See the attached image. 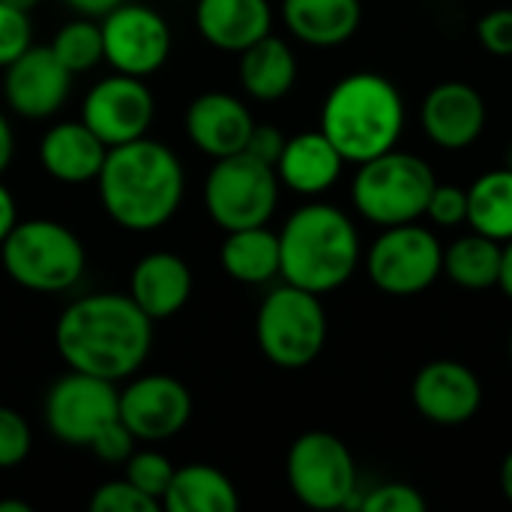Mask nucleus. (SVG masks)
<instances>
[{
	"label": "nucleus",
	"mask_w": 512,
	"mask_h": 512,
	"mask_svg": "<svg viewBox=\"0 0 512 512\" xmlns=\"http://www.w3.org/2000/svg\"><path fill=\"white\" fill-rule=\"evenodd\" d=\"M63 363L105 381L135 375L153 348V318L126 294H93L69 303L54 327Z\"/></svg>",
	"instance_id": "obj_1"
},
{
	"label": "nucleus",
	"mask_w": 512,
	"mask_h": 512,
	"mask_svg": "<svg viewBox=\"0 0 512 512\" xmlns=\"http://www.w3.org/2000/svg\"><path fill=\"white\" fill-rule=\"evenodd\" d=\"M105 213L126 231H156L180 207L186 177L177 153L153 138L108 147L96 177Z\"/></svg>",
	"instance_id": "obj_2"
},
{
	"label": "nucleus",
	"mask_w": 512,
	"mask_h": 512,
	"mask_svg": "<svg viewBox=\"0 0 512 512\" xmlns=\"http://www.w3.org/2000/svg\"><path fill=\"white\" fill-rule=\"evenodd\" d=\"M405 129V99L378 72H354L333 84L321 108V132L345 162H366L393 150Z\"/></svg>",
	"instance_id": "obj_3"
},
{
	"label": "nucleus",
	"mask_w": 512,
	"mask_h": 512,
	"mask_svg": "<svg viewBox=\"0 0 512 512\" xmlns=\"http://www.w3.org/2000/svg\"><path fill=\"white\" fill-rule=\"evenodd\" d=\"M282 270L288 285L312 294L342 288L360 264V234L333 204H306L279 231Z\"/></svg>",
	"instance_id": "obj_4"
},
{
	"label": "nucleus",
	"mask_w": 512,
	"mask_h": 512,
	"mask_svg": "<svg viewBox=\"0 0 512 512\" xmlns=\"http://www.w3.org/2000/svg\"><path fill=\"white\" fill-rule=\"evenodd\" d=\"M3 270L27 291L60 294L69 291L87 267L81 240L54 219H27L0 243Z\"/></svg>",
	"instance_id": "obj_5"
},
{
	"label": "nucleus",
	"mask_w": 512,
	"mask_h": 512,
	"mask_svg": "<svg viewBox=\"0 0 512 512\" xmlns=\"http://www.w3.org/2000/svg\"><path fill=\"white\" fill-rule=\"evenodd\" d=\"M435 183V171L426 159L393 147L360 162L351 183V198L366 222L390 228L423 219Z\"/></svg>",
	"instance_id": "obj_6"
},
{
	"label": "nucleus",
	"mask_w": 512,
	"mask_h": 512,
	"mask_svg": "<svg viewBox=\"0 0 512 512\" xmlns=\"http://www.w3.org/2000/svg\"><path fill=\"white\" fill-rule=\"evenodd\" d=\"M261 354L279 369H303L318 360L327 345V312L321 294L297 285L273 288L255 321Z\"/></svg>",
	"instance_id": "obj_7"
},
{
	"label": "nucleus",
	"mask_w": 512,
	"mask_h": 512,
	"mask_svg": "<svg viewBox=\"0 0 512 512\" xmlns=\"http://www.w3.org/2000/svg\"><path fill=\"white\" fill-rule=\"evenodd\" d=\"M204 180V207L222 231L267 225L279 204V174L273 165L240 150L213 159Z\"/></svg>",
	"instance_id": "obj_8"
},
{
	"label": "nucleus",
	"mask_w": 512,
	"mask_h": 512,
	"mask_svg": "<svg viewBox=\"0 0 512 512\" xmlns=\"http://www.w3.org/2000/svg\"><path fill=\"white\" fill-rule=\"evenodd\" d=\"M288 486L312 510L357 507V465L348 444L330 432H303L288 450Z\"/></svg>",
	"instance_id": "obj_9"
},
{
	"label": "nucleus",
	"mask_w": 512,
	"mask_h": 512,
	"mask_svg": "<svg viewBox=\"0 0 512 512\" xmlns=\"http://www.w3.org/2000/svg\"><path fill=\"white\" fill-rule=\"evenodd\" d=\"M366 273L378 291L390 297H414L444 273V246L417 222L390 225L366 255Z\"/></svg>",
	"instance_id": "obj_10"
},
{
	"label": "nucleus",
	"mask_w": 512,
	"mask_h": 512,
	"mask_svg": "<svg viewBox=\"0 0 512 512\" xmlns=\"http://www.w3.org/2000/svg\"><path fill=\"white\" fill-rule=\"evenodd\" d=\"M114 420H120V393L114 390V381L72 369L48 390L45 423L51 435L69 447H90Z\"/></svg>",
	"instance_id": "obj_11"
},
{
	"label": "nucleus",
	"mask_w": 512,
	"mask_h": 512,
	"mask_svg": "<svg viewBox=\"0 0 512 512\" xmlns=\"http://www.w3.org/2000/svg\"><path fill=\"white\" fill-rule=\"evenodd\" d=\"M102 51L120 75L147 78L171 54L168 21L141 3H120L102 15Z\"/></svg>",
	"instance_id": "obj_12"
},
{
	"label": "nucleus",
	"mask_w": 512,
	"mask_h": 512,
	"mask_svg": "<svg viewBox=\"0 0 512 512\" xmlns=\"http://www.w3.org/2000/svg\"><path fill=\"white\" fill-rule=\"evenodd\" d=\"M156 105L150 87L135 75H111L90 87L81 123L105 144L117 147L135 138H144L153 123Z\"/></svg>",
	"instance_id": "obj_13"
},
{
	"label": "nucleus",
	"mask_w": 512,
	"mask_h": 512,
	"mask_svg": "<svg viewBox=\"0 0 512 512\" xmlns=\"http://www.w3.org/2000/svg\"><path fill=\"white\" fill-rule=\"evenodd\" d=\"M411 402L435 426H465L483 405V384L459 360H432L414 375Z\"/></svg>",
	"instance_id": "obj_14"
},
{
	"label": "nucleus",
	"mask_w": 512,
	"mask_h": 512,
	"mask_svg": "<svg viewBox=\"0 0 512 512\" xmlns=\"http://www.w3.org/2000/svg\"><path fill=\"white\" fill-rule=\"evenodd\" d=\"M192 417L189 390L168 375H144L120 393V420L138 441L174 438Z\"/></svg>",
	"instance_id": "obj_15"
},
{
	"label": "nucleus",
	"mask_w": 512,
	"mask_h": 512,
	"mask_svg": "<svg viewBox=\"0 0 512 512\" xmlns=\"http://www.w3.org/2000/svg\"><path fill=\"white\" fill-rule=\"evenodd\" d=\"M72 87V72L54 57L51 45H30L21 57L6 66L3 96L9 108L21 117L42 120L63 108Z\"/></svg>",
	"instance_id": "obj_16"
},
{
	"label": "nucleus",
	"mask_w": 512,
	"mask_h": 512,
	"mask_svg": "<svg viewBox=\"0 0 512 512\" xmlns=\"http://www.w3.org/2000/svg\"><path fill=\"white\" fill-rule=\"evenodd\" d=\"M423 129L444 150L471 147L486 129V102L465 81H444L423 99Z\"/></svg>",
	"instance_id": "obj_17"
},
{
	"label": "nucleus",
	"mask_w": 512,
	"mask_h": 512,
	"mask_svg": "<svg viewBox=\"0 0 512 512\" xmlns=\"http://www.w3.org/2000/svg\"><path fill=\"white\" fill-rule=\"evenodd\" d=\"M252 126V111L231 93H201L186 111V135L210 159L246 150Z\"/></svg>",
	"instance_id": "obj_18"
},
{
	"label": "nucleus",
	"mask_w": 512,
	"mask_h": 512,
	"mask_svg": "<svg viewBox=\"0 0 512 512\" xmlns=\"http://www.w3.org/2000/svg\"><path fill=\"white\" fill-rule=\"evenodd\" d=\"M189 294H192V270L174 252L144 255L132 270L129 297L153 321L177 315L186 306Z\"/></svg>",
	"instance_id": "obj_19"
},
{
	"label": "nucleus",
	"mask_w": 512,
	"mask_h": 512,
	"mask_svg": "<svg viewBox=\"0 0 512 512\" xmlns=\"http://www.w3.org/2000/svg\"><path fill=\"white\" fill-rule=\"evenodd\" d=\"M195 24L204 42L240 54L273 27L270 0H198Z\"/></svg>",
	"instance_id": "obj_20"
},
{
	"label": "nucleus",
	"mask_w": 512,
	"mask_h": 512,
	"mask_svg": "<svg viewBox=\"0 0 512 512\" xmlns=\"http://www.w3.org/2000/svg\"><path fill=\"white\" fill-rule=\"evenodd\" d=\"M108 147L81 123H57L39 141V162L42 168L69 186H81L99 177Z\"/></svg>",
	"instance_id": "obj_21"
},
{
	"label": "nucleus",
	"mask_w": 512,
	"mask_h": 512,
	"mask_svg": "<svg viewBox=\"0 0 512 512\" xmlns=\"http://www.w3.org/2000/svg\"><path fill=\"white\" fill-rule=\"evenodd\" d=\"M345 159L330 144V138L318 132H300L285 141V150L276 162L279 183H285L297 195H321L327 192L339 174Z\"/></svg>",
	"instance_id": "obj_22"
},
{
	"label": "nucleus",
	"mask_w": 512,
	"mask_h": 512,
	"mask_svg": "<svg viewBox=\"0 0 512 512\" xmlns=\"http://www.w3.org/2000/svg\"><path fill=\"white\" fill-rule=\"evenodd\" d=\"M282 18L300 42L333 48L357 33L363 6L360 0H285Z\"/></svg>",
	"instance_id": "obj_23"
},
{
	"label": "nucleus",
	"mask_w": 512,
	"mask_h": 512,
	"mask_svg": "<svg viewBox=\"0 0 512 512\" xmlns=\"http://www.w3.org/2000/svg\"><path fill=\"white\" fill-rule=\"evenodd\" d=\"M297 81V57L291 45L273 33L240 51V84L252 99L276 102Z\"/></svg>",
	"instance_id": "obj_24"
},
{
	"label": "nucleus",
	"mask_w": 512,
	"mask_h": 512,
	"mask_svg": "<svg viewBox=\"0 0 512 512\" xmlns=\"http://www.w3.org/2000/svg\"><path fill=\"white\" fill-rule=\"evenodd\" d=\"M225 243L219 252L222 270L243 285H264L279 276L282 270V252H279V234H273L267 225L225 231Z\"/></svg>",
	"instance_id": "obj_25"
},
{
	"label": "nucleus",
	"mask_w": 512,
	"mask_h": 512,
	"mask_svg": "<svg viewBox=\"0 0 512 512\" xmlns=\"http://www.w3.org/2000/svg\"><path fill=\"white\" fill-rule=\"evenodd\" d=\"M162 507L171 512H234L240 507V495L219 468L186 465L174 471Z\"/></svg>",
	"instance_id": "obj_26"
},
{
	"label": "nucleus",
	"mask_w": 512,
	"mask_h": 512,
	"mask_svg": "<svg viewBox=\"0 0 512 512\" xmlns=\"http://www.w3.org/2000/svg\"><path fill=\"white\" fill-rule=\"evenodd\" d=\"M501 255L504 243L471 231L444 249V276L465 291L495 288L501 279Z\"/></svg>",
	"instance_id": "obj_27"
},
{
	"label": "nucleus",
	"mask_w": 512,
	"mask_h": 512,
	"mask_svg": "<svg viewBox=\"0 0 512 512\" xmlns=\"http://www.w3.org/2000/svg\"><path fill=\"white\" fill-rule=\"evenodd\" d=\"M468 225L498 243L512 237V171L495 168L480 174L468 189Z\"/></svg>",
	"instance_id": "obj_28"
},
{
	"label": "nucleus",
	"mask_w": 512,
	"mask_h": 512,
	"mask_svg": "<svg viewBox=\"0 0 512 512\" xmlns=\"http://www.w3.org/2000/svg\"><path fill=\"white\" fill-rule=\"evenodd\" d=\"M51 51L54 57L72 72H87L93 69L99 60H105V51H102V27L90 18V15H81V18H72L66 21L54 42H51Z\"/></svg>",
	"instance_id": "obj_29"
},
{
	"label": "nucleus",
	"mask_w": 512,
	"mask_h": 512,
	"mask_svg": "<svg viewBox=\"0 0 512 512\" xmlns=\"http://www.w3.org/2000/svg\"><path fill=\"white\" fill-rule=\"evenodd\" d=\"M174 465L168 462V456L156 453V450H141V453H132L126 459V480L141 489L147 498H153L159 507H162V498L171 486V477H174Z\"/></svg>",
	"instance_id": "obj_30"
},
{
	"label": "nucleus",
	"mask_w": 512,
	"mask_h": 512,
	"mask_svg": "<svg viewBox=\"0 0 512 512\" xmlns=\"http://www.w3.org/2000/svg\"><path fill=\"white\" fill-rule=\"evenodd\" d=\"M357 510L363 512H426V498L420 489L408 483H381L357 498Z\"/></svg>",
	"instance_id": "obj_31"
},
{
	"label": "nucleus",
	"mask_w": 512,
	"mask_h": 512,
	"mask_svg": "<svg viewBox=\"0 0 512 512\" xmlns=\"http://www.w3.org/2000/svg\"><path fill=\"white\" fill-rule=\"evenodd\" d=\"M90 510L93 512H156L159 504L153 498H147L141 489H135L126 477L123 480H111L102 483L93 498H90Z\"/></svg>",
	"instance_id": "obj_32"
},
{
	"label": "nucleus",
	"mask_w": 512,
	"mask_h": 512,
	"mask_svg": "<svg viewBox=\"0 0 512 512\" xmlns=\"http://www.w3.org/2000/svg\"><path fill=\"white\" fill-rule=\"evenodd\" d=\"M30 447L33 435L27 420L18 411L0 405V471L18 468L30 456Z\"/></svg>",
	"instance_id": "obj_33"
},
{
	"label": "nucleus",
	"mask_w": 512,
	"mask_h": 512,
	"mask_svg": "<svg viewBox=\"0 0 512 512\" xmlns=\"http://www.w3.org/2000/svg\"><path fill=\"white\" fill-rule=\"evenodd\" d=\"M33 27L24 9H15L0 0V66L6 69L15 57H21L33 42Z\"/></svg>",
	"instance_id": "obj_34"
},
{
	"label": "nucleus",
	"mask_w": 512,
	"mask_h": 512,
	"mask_svg": "<svg viewBox=\"0 0 512 512\" xmlns=\"http://www.w3.org/2000/svg\"><path fill=\"white\" fill-rule=\"evenodd\" d=\"M426 216L441 228L465 225L468 222V189L450 186V183H435L429 204H426Z\"/></svg>",
	"instance_id": "obj_35"
},
{
	"label": "nucleus",
	"mask_w": 512,
	"mask_h": 512,
	"mask_svg": "<svg viewBox=\"0 0 512 512\" xmlns=\"http://www.w3.org/2000/svg\"><path fill=\"white\" fill-rule=\"evenodd\" d=\"M477 39L489 54L512 57V9L501 6L477 21Z\"/></svg>",
	"instance_id": "obj_36"
},
{
	"label": "nucleus",
	"mask_w": 512,
	"mask_h": 512,
	"mask_svg": "<svg viewBox=\"0 0 512 512\" xmlns=\"http://www.w3.org/2000/svg\"><path fill=\"white\" fill-rule=\"evenodd\" d=\"M135 435L123 426V420H114L108 423L90 444V450L102 459V462H111V465H120L126 462L132 453H135Z\"/></svg>",
	"instance_id": "obj_37"
},
{
	"label": "nucleus",
	"mask_w": 512,
	"mask_h": 512,
	"mask_svg": "<svg viewBox=\"0 0 512 512\" xmlns=\"http://www.w3.org/2000/svg\"><path fill=\"white\" fill-rule=\"evenodd\" d=\"M285 141L288 138L282 135L279 126H273V123H255L252 126V135L246 141V153H252L255 159H261V162H267V165L276 168V162H279V156L285 150Z\"/></svg>",
	"instance_id": "obj_38"
},
{
	"label": "nucleus",
	"mask_w": 512,
	"mask_h": 512,
	"mask_svg": "<svg viewBox=\"0 0 512 512\" xmlns=\"http://www.w3.org/2000/svg\"><path fill=\"white\" fill-rule=\"evenodd\" d=\"M15 222H18L15 198H12V192L0 183V243H3V240H6V234L15 228Z\"/></svg>",
	"instance_id": "obj_39"
},
{
	"label": "nucleus",
	"mask_w": 512,
	"mask_h": 512,
	"mask_svg": "<svg viewBox=\"0 0 512 512\" xmlns=\"http://www.w3.org/2000/svg\"><path fill=\"white\" fill-rule=\"evenodd\" d=\"M66 6H72L78 15H90V18H102L105 12H111L114 6L126 3V0H63Z\"/></svg>",
	"instance_id": "obj_40"
},
{
	"label": "nucleus",
	"mask_w": 512,
	"mask_h": 512,
	"mask_svg": "<svg viewBox=\"0 0 512 512\" xmlns=\"http://www.w3.org/2000/svg\"><path fill=\"white\" fill-rule=\"evenodd\" d=\"M12 153H15V138H12L9 120L0 114V174H3V171H6V165L12 162Z\"/></svg>",
	"instance_id": "obj_41"
},
{
	"label": "nucleus",
	"mask_w": 512,
	"mask_h": 512,
	"mask_svg": "<svg viewBox=\"0 0 512 512\" xmlns=\"http://www.w3.org/2000/svg\"><path fill=\"white\" fill-rule=\"evenodd\" d=\"M498 288L507 294V300H512V237L504 243V255H501V279Z\"/></svg>",
	"instance_id": "obj_42"
},
{
	"label": "nucleus",
	"mask_w": 512,
	"mask_h": 512,
	"mask_svg": "<svg viewBox=\"0 0 512 512\" xmlns=\"http://www.w3.org/2000/svg\"><path fill=\"white\" fill-rule=\"evenodd\" d=\"M501 489H504L507 501H510V504H512V450H510V453H507L504 465H501Z\"/></svg>",
	"instance_id": "obj_43"
},
{
	"label": "nucleus",
	"mask_w": 512,
	"mask_h": 512,
	"mask_svg": "<svg viewBox=\"0 0 512 512\" xmlns=\"http://www.w3.org/2000/svg\"><path fill=\"white\" fill-rule=\"evenodd\" d=\"M0 512H30L27 501H0Z\"/></svg>",
	"instance_id": "obj_44"
},
{
	"label": "nucleus",
	"mask_w": 512,
	"mask_h": 512,
	"mask_svg": "<svg viewBox=\"0 0 512 512\" xmlns=\"http://www.w3.org/2000/svg\"><path fill=\"white\" fill-rule=\"evenodd\" d=\"M3 3H9V6H15V9H24V12H30L33 6H39L42 0H3Z\"/></svg>",
	"instance_id": "obj_45"
},
{
	"label": "nucleus",
	"mask_w": 512,
	"mask_h": 512,
	"mask_svg": "<svg viewBox=\"0 0 512 512\" xmlns=\"http://www.w3.org/2000/svg\"><path fill=\"white\" fill-rule=\"evenodd\" d=\"M507 168L512 171V144H510V150H507Z\"/></svg>",
	"instance_id": "obj_46"
},
{
	"label": "nucleus",
	"mask_w": 512,
	"mask_h": 512,
	"mask_svg": "<svg viewBox=\"0 0 512 512\" xmlns=\"http://www.w3.org/2000/svg\"><path fill=\"white\" fill-rule=\"evenodd\" d=\"M510 360H512V333H510Z\"/></svg>",
	"instance_id": "obj_47"
}]
</instances>
